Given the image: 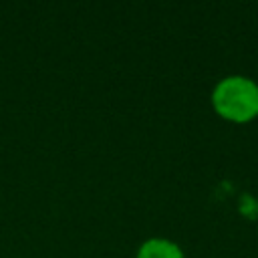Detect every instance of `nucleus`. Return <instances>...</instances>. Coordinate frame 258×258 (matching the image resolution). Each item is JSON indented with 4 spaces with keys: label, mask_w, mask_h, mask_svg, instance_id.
I'll list each match as a JSON object with an SVG mask.
<instances>
[{
    "label": "nucleus",
    "mask_w": 258,
    "mask_h": 258,
    "mask_svg": "<svg viewBox=\"0 0 258 258\" xmlns=\"http://www.w3.org/2000/svg\"><path fill=\"white\" fill-rule=\"evenodd\" d=\"M214 111L232 123H248L258 117V83L244 75L220 79L212 91Z\"/></svg>",
    "instance_id": "obj_1"
},
{
    "label": "nucleus",
    "mask_w": 258,
    "mask_h": 258,
    "mask_svg": "<svg viewBox=\"0 0 258 258\" xmlns=\"http://www.w3.org/2000/svg\"><path fill=\"white\" fill-rule=\"evenodd\" d=\"M135 258H185L181 246L169 238L153 236L139 244Z\"/></svg>",
    "instance_id": "obj_2"
}]
</instances>
